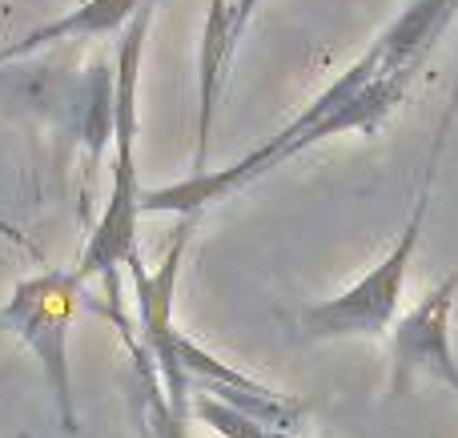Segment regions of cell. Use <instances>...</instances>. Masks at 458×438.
I'll return each mask as SVG.
<instances>
[{"instance_id":"ba28073f","label":"cell","mask_w":458,"mask_h":438,"mask_svg":"<svg viewBox=\"0 0 458 438\" xmlns=\"http://www.w3.org/2000/svg\"><path fill=\"white\" fill-rule=\"evenodd\" d=\"M113 322L121 326L129 346V358H133V375H129V410H133V423H137V438H190L185 434V418L169 407L165 399V386L157 378V366L153 358L145 354V346L137 342V334L125 326V314L121 306H113Z\"/></svg>"},{"instance_id":"9c48e42d","label":"cell","mask_w":458,"mask_h":438,"mask_svg":"<svg viewBox=\"0 0 458 438\" xmlns=\"http://www.w3.org/2000/svg\"><path fill=\"white\" fill-rule=\"evenodd\" d=\"M193 415H198V423H206L209 431H217L222 438H290L285 431H274V426L233 410L229 402L214 399V394H193Z\"/></svg>"},{"instance_id":"3957f363","label":"cell","mask_w":458,"mask_h":438,"mask_svg":"<svg viewBox=\"0 0 458 438\" xmlns=\"http://www.w3.org/2000/svg\"><path fill=\"white\" fill-rule=\"evenodd\" d=\"M446 133H451L446 125L435 129L430 161H427V169H422L411 217H406L398 241L386 249V257L374 262L350 290H342L338 298H326V302H318V306H306V310L298 314V326L306 338H314V342H334V338H390V330H394V322H398V306H403L406 274H411L414 249H419V241H422L430 198H435V177H438V161H443V149H446Z\"/></svg>"},{"instance_id":"8992f818","label":"cell","mask_w":458,"mask_h":438,"mask_svg":"<svg viewBox=\"0 0 458 438\" xmlns=\"http://www.w3.org/2000/svg\"><path fill=\"white\" fill-rule=\"evenodd\" d=\"M454 16H458V0H411L370 45L378 72L382 77L414 80V72L422 69L430 48L446 37Z\"/></svg>"},{"instance_id":"30bf717a","label":"cell","mask_w":458,"mask_h":438,"mask_svg":"<svg viewBox=\"0 0 458 438\" xmlns=\"http://www.w3.org/2000/svg\"><path fill=\"white\" fill-rule=\"evenodd\" d=\"M258 4L261 0H233V40H242L245 24H250V16H253V8Z\"/></svg>"},{"instance_id":"52a82bcc","label":"cell","mask_w":458,"mask_h":438,"mask_svg":"<svg viewBox=\"0 0 458 438\" xmlns=\"http://www.w3.org/2000/svg\"><path fill=\"white\" fill-rule=\"evenodd\" d=\"M233 4L229 0H209L206 8V29H201V97H198V153H193V173H206L209 157V137H214L217 101L225 88V69L233 56Z\"/></svg>"},{"instance_id":"7a4b0ae2","label":"cell","mask_w":458,"mask_h":438,"mask_svg":"<svg viewBox=\"0 0 458 438\" xmlns=\"http://www.w3.org/2000/svg\"><path fill=\"white\" fill-rule=\"evenodd\" d=\"M153 24V8L141 4L125 24L117 48V80H113V177L109 198L97 230L89 233L81 262L72 270L81 278H105L109 302L117 306V270L137 257V217H141V181H137V85H141V53Z\"/></svg>"},{"instance_id":"8fae6325","label":"cell","mask_w":458,"mask_h":438,"mask_svg":"<svg viewBox=\"0 0 458 438\" xmlns=\"http://www.w3.org/2000/svg\"><path fill=\"white\" fill-rule=\"evenodd\" d=\"M454 117H458V80H454V88H451V101H446V113H443V121H438V125L451 129Z\"/></svg>"},{"instance_id":"6da1fadb","label":"cell","mask_w":458,"mask_h":438,"mask_svg":"<svg viewBox=\"0 0 458 438\" xmlns=\"http://www.w3.org/2000/svg\"><path fill=\"white\" fill-rule=\"evenodd\" d=\"M411 80L403 77H382L374 53L366 48L334 85H326L298 117L285 129H277L266 145L245 153L242 161L225 169H206V173H190L185 181L161 185V190L141 193V214H177V217H198L209 201H222L225 193L250 185L253 177L269 173L274 165L298 157V153L322 145L326 137L338 133H378L386 117L406 101Z\"/></svg>"},{"instance_id":"277c9868","label":"cell","mask_w":458,"mask_h":438,"mask_svg":"<svg viewBox=\"0 0 458 438\" xmlns=\"http://www.w3.org/2000/svg\"><path fill=\"white\" fill-rule=\"evenodd\" d=\"M85 306V278L77 270H40L21 278L0 306V326L13 330L16 342L40 362L48 391L61 410V426L77 431L72 407V375H69V330Z\"/></svg>"},{"instance_id":"5b68a950","label":"cell","mask_w":458,"mask_h":438,"mask_svg":"<svg viewBox=\"0 0 458 438\" xmlns=\"http://www.w3.org/2000/svg\"><path fill=\"white\" fill-rule=\"evenodd\" d=\"M458 298V265L435 282L390 330V394H406L414 378H435L458 394V358L451 346V314Z\"/></svg>"}]
</instances>
